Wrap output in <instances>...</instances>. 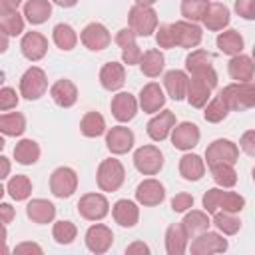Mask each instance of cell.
Returning <instances> with one entry per match:
<instances>
[{
    "instance_id": "1",
    "label": "cell",
    "mask_w": 255,
    "mask_h": 255,
    "mask_svg": "<svg viewBox=\"0 0 255 255\" xmlns=\"http://www.w3.org/2000/svg\"><path fill=\"white\" fill-rule=\"evenodd\" d=\"M219 96L225 100L231 112H243L255 108V82H233L225 86Z\"/></svg>"
},
{
    "instance_id": "2",
    "label": "cell",
    "mask_w": 255,
    "mask_h": 255,
    "mask_svg": "<svg viewBox=\"0 0 255 255\" xmlns=\"http://www.w3.org/2000/svg\"><path fill=\"white\" fill-rule=\"evenodd\" d=\"M126 179V169L122 165L120 159L116 157H110V159H104L100 165H98V171H96V181H98V187L102 191H118L122 187Z\"/></svg>"
},
{
    "instance_id": "3",
    "label": "cell",
    "mask_w": 255,
    "mask_h": 255,
    "mask_svg": "<svg viewBox=\"0 0 255 255\" xmlns=\"http://www.w3.org/2000/svg\"><path fill=\"white\" fill-rule=\"evenodd\" d=\"M128 24L135 32V36H151L157 30V12L151 6L133 4L128 12Z\"/></svg>"
},
{
    "instance_id": "4",
    "label": "cell",
    "mask_w": 255,
    "mask_h": 255,
    "mask_svg": "<svg viewBox=\"0 0 255 255\" xmlns=\"http://www.w3.org/2000/svg\"><path fill=\"white\" fill-rule=\"evenodd\" d=\"M48 90V78L46 72L38 66L28 68L20 78V96L26 100H40Z\"/></svg>"
},
{
    "instance_id": "5",
    "label": "cell",
    "mask_w": 255,
    "mask_h": 255,
    "mask_svg": "<svg viewBox=\"0 0 255 255\" xmlns=\"http://www.w3.org/2000/svg\"><path fill=\"white\" fill-rule=\"evenodd\" d=\"M237 159H239L237 143H233L231 139H225V137H219V139L211 141L207 145V149H205L207 167L217 165V163H231V165H235Z\"/></svg>"
},
{
    "instance_id": "6",
    "label": "cell",
    "mask_w": 255,
    "mask_h": 255,
    "mask_svg": "<svg viewBox=\"0 0 255 255\" xmlns=\"http://www.w3.org/2000/svg\"><path fill=\"white\" fill-rule=\"evenodd\" d=\"M133 165L143 175H155L163 167V153L157 145H141L133 151Z\"/></svg>"
},
{
    "instance_id": "7",
    "label": "cell",
    "mask_w": 255,
    "mask_h": 255,
    "mask_svg": "<svg viewBox=\"0 0 255 255\" xmlns=\"http://www.w3.org/2000/svg\"><path fill=\"white\" fill-rule=\"evenodd\" d=\"M78 189V173L72 167H58L50 175V191L58 199H68Z\"/></svg>"
},
{
    "instance_id": "8",
    "label": "cell",
    "mask_w": 255,
    "mask_h": 255,
    "mask_svg": "<svg viewBox=\"0 0 255 255\" xmlns=\"http://www.w3.org/2000/svg\"><path fill=\"white\" fill-rule=\"evenodd\" d=\"M185 70L191 76H199V78H207L211 84L217 86V74L213 70V56L205 50H193L187 58H185Z\"/></svg>"
},
{
    "instance_id": "9",
    "label": "cell",
    "mask_w": 255,
    "mask_h": 255,
    "mask_svg": "<svg viewBox=\"0 0 255 255\" xmlns=\"http://www.w3.org/2000/svg\"><path fill=\"white\" fill-rule=\"evenodd\" d=\"M78 213L88 221H102L110 213V203L102 193H86L78 201Z\"/></svg>"
},
{
    "instance_id": "10",
    "label": "cell",
    "mask_w": 255,
    "mask_h": 255,
    "mask_svg": "<svg viewBox=\"0 0 255 255\" xmlns=\"http://www.w3.org/2000/svg\"><path fill=\"white\" fill-rule=\"evenodd\" d=\"M227 247H229L227 239H223L221 233L207 229L193 237L189 251H191V255H211V253H223V251H227Z\"/></svg>"
},
{
    "instance_id": "11",
    "label": "cell",
    "mask_w": 255,
    "mask_h": 255,
    "mask_svg": "<svg viewBox=\"0 0 255 255\" xmlns=\"http://www.w3.org/2000/svg\"><path fill=\"white\" fill-rule=\"evenodd\" d=\"M171 32H173L175 46H179V48H197L201 44V38H203L201 28L195 22H189V20L173 22Z\"/></svg>"
},
{
    "instance_id": "12",
    "label": "cell",
    "mask_w": 255,
    "mask_h": 255,
    "mask_svg": "<svg viewBox=\"0 0 255 255\" xmlns=\"http://www.w3.org/2000/svg\"><path fill=\"white\" fill-rule=\"evenodd\" d=\"M80 40H82V44H84L88 50L100 52V50H104V48L110 46L112 36H110L108 28H106L104 24H100V22H90V24L80 32Z\"/></svg>"
},
{
    "instance_id": "13",
    "label": "cell",
    "mask_w": 255,
    "mask_h": 255,
    "mask_svg": "<svg viewBox=\"0 0 255 255\" xmlns=\"http://www.w3.org/2000/svg\"><path fill=\"white\" fill-rule=\"evenodd\" d=\"M199 128L193 122H181L171 129V145L181 151H189L199 143Z\"/></svg>"
},
{
    "instance_id": "14",
    "label": "cell",
    "mask_w": 255,
    "mask_h": 255,
    "mask_svg": "<svg viewBox=\"0 0 255 255\" xmlns=\"http://www.w3.org/2000/svg\"><path fill=\"white\" fill-rule=\"evenodd\" d=\"M135 199L143 207H155L165 199V187H163V183H159L153 177L143 179L135 187Z\"/></svg>"
},
{
    "instance_id": "15",
    "label": "cell",
    "mask_w": 255,
    "mask_h": 255,
    "mask_svg": "<svg viewBox=\"0 0 255 255\" xmlns=\"http://www.w3.org/2000/svg\"><path fill=\"white\" fill-rule=\"evenodd\" d=\"M213 88H215V84H211L207 78L191 76V78H189V86H187V96H185V100L189 102L191 108L201 110V108L207 106Z\"/></svg>"
},
{
    "instance_id": "16",
    "label": "cell",
    "mask_w": 255,
    "mask_h": 255,
    "mask_svg": "<svg viewBox=\"0 0 255 255\" xmlns=\"http://www.w3.org/2000/svg\"><path fill=\"white\" fill-rule=\"evenodd\" d=\"M137 106L139 102L129 94V92H118L112 102H110V110H112V116L120 122V124H126L129 120L135 118L137 114Z\"/></svg>"
},
{
    "instance_id": "17",
    "label": "cell",
    "mask_w": 255,
    "mask_h": 255,
    "mask_svg": "<svg viewBox=\"0 0 255 255\" xmlns=\"http://www.w3.org/2000/svg\"><path fill=\"white\" fill-rule=\"evenodd\" d=\"M133 141H135L133 131L129 128H126V126H114L106 133V145L114 155L128 153L133 147Z\"/></svg>"
},
{
    "instance_id": "18",
    "label": "cell",
    "mask_w": 255,
    "mask_h": 255,
    "mask_svg": "<svg viewBox=\"0 0 255 255\" xmlns=\"http://www.w3.org/2000/svg\"><path fill=\"white\" fill-rule=\"evenodd\" d=\"M112 243H114V233H112V229L108 225L96 223V225L88 227V231H86V247L92 253H96V255L106 253L112 247Z\"/></svg>"
},
{
    "instance_id": "19",
    "label": "cell",
    "mask_w": 255,
    "mask_h": 255,
    "mask_svg": "<svg viewBox=\"0 0 255 255\" xmlns=\"http://www.w3.org/2000/svg\"><path fill=\"white\" fill-rule=\"evenodd\" d=\"M20 50H22V56L30 62H38L46 56L48 52V40L44 34L40 32H26L20 40Z\"/></svg>"
},
{
    "instance_id": "20",
    "label": "cell",
    "mask_w": 255,
    "mask_h": 255,
    "mask_svg": "<svg viewBox=\"0 0 255 255\" xmlns=\"http://www.w3.org/2000/svg\"><path fill=\"white\" fill-rule=\"evenodd\" d=\"M173 128H175V114L171 110H161L157 116H153L147 122L145 131L153 141H163Z\"/></svg>"
},
{
    "instance_id": "21",
    "label": "cell",
    "mask_w": 255,
    "mask_h": 255,
    "mask_svg": "<svg viewBox=\"0 0 255 255\" xmlns=\"http://www.w3.org/2000/svg\"><path fill=\"white\" fill-rule=\"evenodd\" d=\"M112 217L122 227H135L139 221V207L131 199H118L112 205Z\"/></svg>"
},
{
    "instance_id": "22",
    "label": "cell",
    "mask_w": 255,
    "mask_h": 255,
    "mask_svg": "<svg viewBox=\"0 0 255 255\" xmlns=\"http://www.w3.org/2000/svg\"><path fill=\"white\" fill-rule=\"evenodd\" d=\"M187 86H189V76L183 70H169L163 74V88L171 100L181 102L187 96Z\"/></svg>"
},
{
    "instance_id": "23",
    "label": "cell",
    "mask_w": 255,
    "mask_h": 255,
    "mask_svg": "<svg viewBox=\"0 0 255 255\" xmlns=\"http://www.w3.org/2000/svg\"><path fill=\"white\" fill-rule=\"evenodd\" d=\"M227 72H229V78L235 82H251L255 78V60L245 54L231 56L227 64Z\"/></svg>"
},
{
    "instance_id": "24",
    "label": "cell",
    "mask_w": 255,
    "mask_h": 255,
    "mask_svg": "<svg viewBox=\"0 0 255 255\" xmlns=\"http://www.w3.org/2000/svg\"><path fill=\"white\" fill-rule=\"evenodd\" d=\"M100 84L108 92H118L126 84V68L120 62H108L100 70Z\"/></svg>"
},
{
    "instance_id": "25",
    "label": "cell",
    "mask_w": 255,
    "mask_h": 255,
    "mask_svg": "<svg viewBox=\"0 0 255 255\" xmlns=\"http://www.w3.org/2000/svg\"><path fill=\"white\" fill-rule=\"evenodd\" d=\"M165 106V96H163V90L159 84L155 82H149L141 88L139 92V108L145 112V114H155L159 112L161 108Z\"/></svg>"
},
{
    "instance_id": "26",
    "label": "cell",
    "mask_w": 255,
    "mask_h": 255,
    "mask_svg": "<svg viewBox=\"0 0 255 255\" xmlns=\"http://www.w3.org/2000/svg\"><path fill=\"white\" fill-rule=\"evenodd\" d=\"M26 215L32 223H38V225H46V223H52L54 217H56V205L48 199H42V197H36L32 201H28L26 205Z\"/></svg>"
},
{
    "instance_id": "27",
    "label": "cell",
    "mask_w": 255,
    "mask_h": 255,
    "mask_svg": "<svg viewBox=\"0 0 255 255\" xmlns=\"http://www.w3.org/2000/svg\"><path fill=\"white\" fill-rule=\"evenodd\" d=\"M50 96H52V100H54L56 106H60V108H72L78 102V88H76V84L72 80L62 78V80H58V82L52 84Z\"/></svg>"
},
{
    "instance_id": "28",
    "label": "cell",
    "mask_w": 255,
    "mask_h": 255,
    "mask_svg": "<svg viewBox=\"0 0 255 255\" xmlns=\"http://www.w3.org/2000/svg\"><path fill=\"white\" fill-rule=\"evenodd\" d=\"M229 20H231L229 8L225 4H221V2H213V4H209V8H207V12H205L201 22L209 32H221L223 28H227Z\"/></svg>"
},
{
    "instance_id": "29",
    "label": "cell",
    "mask_w": 255,
    "mask_h": 255,
    "mask_svg": "<svg viewBox=\"0 0 255 255\" xmlns=\"http://www.w3.org/2000/svg\"><path fill=\"white\" fill-rule=\"evenodd\" d=\"M189 235L183 227V223H173L165 231V251L169 255H183L187 249Z\"/></svg>"
},
{
    "instance_id": "30",
    "label": "cell",
    "mask_w": 255,
    "mask_h": 255,
    "mask_svg": "<svg viewBox=\"0 0 255 255\" xmlns=\"http://www.w3.org/2000/svg\"><path fill=\"white\" fill-rule=\"evenodd\" d=\"M179 173L185 181H199L205 175V159L197 153H185L179 157Z\"/></svg>"
},
{
    "instance_id": "31",
    "label": "cell",
    "mask_w": 255,
    "mask_h": 255,
    "mask_svg": "<svg viewBox=\"0 0 255 255\" xmlns=\"http://www.w3.org/2000/svg\"><path fill=\"white\" fill-rule=\"evenodd\" d=\"M24 16L34 26L44 24L52 16V2L50 0H28L24 4Z\"/></svg>"
},
{
    "instance_id": "32",
    "label": "cell",
    "mask_w": 255,
    "mask_h": 255,
    "mask_svg": "<svg viewBox=\"0 0 255 255\" xmlns=\"http://www.w3.org/2000/svg\"><path fill=\"white\" fill-rule=\"evenodd\" d=\"M181 223H183V227H185V231H187V235H189L191 239H193L195 235L207 231L209 225H211V221H209V213H207L205 209H203V211H199V209H191V211H187Z\"/></svg>"
},
{
    "instance_id": "33",
    "label": "cell",
    "mask_w": 255,
    "mask_h": 255,
    "mask_svg": "<svg viewBox=\"0 0 255 255\" xmlns=\"http://www.w3.org/2000/svg\"><path fill=\"white\" fill-rule=\"evenodd\" d=\"M215 44H217L219 52H223V54H227V56H237V54H241L245 42H243V36H241L237 30L231 28V30L219 32Z\"/></svg>"
},
{
    "instance_id": "34",
    "label": "cell",
    "mask_w": 255,
    "mask_h": 255,
    "mask_svg": "<svg viewBox=\"0 0 255 255\" xmlns=\"http://www.w3.org/2000/svg\"><path fill=\"white\" fill-rule=\"evenodd\" d=\"M163 66H165V58L159 50L151 48V50H145L141 60H139V68H141V74L147 76V78H157L161 72H163Z\"/></svg>"
},
{
    "instance_id": "35",
    "label": "cell",
    "mask_w": 255,
    "mask_h": 255,
    "mask_svg": "<svg viewBox=\"0 0 255 255\" xmlns=\"http://www.w3.org/2000/svg\"><path fill=\"white\" fill-rule=\"evenodd\" d=\"M0 131L10 137H18L26 131V118L20 112H4L0 116Z\"/></svg>"
},
{
    "instance_id": "36",
    "label": "cell",
    "mask_w": 255,
    "mask_h": 255,
    "mask_svg": "<svg viewBox=\"0 0 255 255\" xmlns=\"http://www.w3.org/2000/svg\"><path fill=\"white\" fill-rule=\"evenodd\" d=\"M14 159L20 165H34L40 159V145L34 139H20L14 145Z\"/></svg>"
},
{
    "instance_id": "37",
    "label": "cell",
    "mask_w": 255,
    "mask_h": 255,
    "mask_svg": "<svg viewBox=\"0 0 255 255\" xmlns=\"http://www.w3.org/2000/svg\"><path fill=\"white\" fill-rule=\"evenodd\" d=\"M52 40H54V44L60 48V50H64V52H70V50H74L76 48V44H78V34H76V30L70 26V24H56L54 26V30H52Z\"/></svg>"
},
{
    "instance_id": "38",
    "label": "cell",
    "mask_w": 255,
    "mask_h": 255,
    "mask_svg": "<svg viewBox=\"0 0 255 255\" xmlns=\"http://www.w3.org/2000/svg\"><path fill=\"white\" fill-rule=\"evenodd\" d=\"M80 131L86 137H100L106 133V120L100 112H88L80 120Z\"/></svg>"
},
{
    "instance_id": "39",
    "label": "cell",
    "mask_w": 255,
    "mask_h": 255,
    "mask_svg": "<svg viewBox=\"0 0 255 255\" xmlns=\"http://www.w3.org/2000/svg\"><path fill=\"white\" fill-rule=\"evenodd\" d=\"M6 191H8V195H10L14 201H24V199H28L30 193H32V181H30L28 175L16 173L14 177L8 179Z\"/></svg>"
},
{
    "instance_id": "40",
    "label": "cell",
    "mask_w": 255,
    "mask_h": 255,
    "mask_svg": "<svg viewBox=\"0 0 255 255\" xmlns=\"http://www.w3.org/2000/svg\"><path fill=\"white\" fill-rule=\"evenodd\" d=\"M213 225L223 235H235L241 229V219L237 217V213L217 211V213H213Z\"/></svg>"
},
{
    "instance_id": "41",
    "label": "cell",
    "mask_w": 255,
    "mask_h": 255,
    "mask_svg": "<svg viewBox=\"0 0 255 255\" xmlns=\"http://www.w3.org/2000/svg\"><path fill=\"white\" fill-rule=\"evenodd\" d=\"M24 14H20L18 10L12 12H0V28L2 34L6 36H18L24 32Z\"/></svg>"
},
{
    "instance_id": "42",
    "label": "cell",
    "mask_w": 255,
    "mask_h": 255,
    "mask_svg": "<svg viewBox=\"0 0 255 255\" xmlns=\"http://www.w3.org/2000/svg\"><path fill=\"white\" fill-rule=\"evenodd\" d=\"M229 112H231V110H229V106L225 104V100H223L221 96H215L213 100L207 102V106H205V110H203V118H205V122H209V124H219V122H223V120L227 118Z\"/></svg>"
},
{
    "instance_id": "43",
    "label": "cell",
    "mask_w": 255,
    "mask_h": 255,
    "mask_svg": "<svg viewBox=\"0 0 255 255\" xmlns=\"http://www.w3.org/2000/svg\"><path fill=\"white\" fill-rule=\"evenodd\" d=\"M211 177L219 187H233L237 183V171L231 163H217L211 165Z\"/></svg>"
},
{
    "instance_id": "44",
    "label": "cell",
    "mask_w": 255,
    "mask_h": 255,
    "mask_svg": "<svg viewBox=\"0 0 255 255\" xmlns=\"http://www.w3.org/2000/svg\"><path fill=\"white\" fill-rule=\"evenodd\" d=\"M209 4V0H181V16L189 22H201Z\"/></svg>"
},
{
    "instance_id": "45",
    "label": "cell",
    "mask_w": 255,
    "mask_h": 255,
    "mask_svg": "<svg viewBox=\"0 0 255 255\" xmlns=\"http://www.w3.org/2000/svg\"><path fill=\"white\" fill-rule=\"evenodd\" d=\"M78 235V227L72 221H56L52 227V237L58 245H70Z\"/></svg>"
},
{
    "instance_id": "46",
    "label": "cell",
    "mask_w": 255,
    "mask_h": 255,
    "mask_svg": "<svg viewBox=\"0 0 255 255\" xmlns=\"http://www.w3.org/2000/svg\"><path fill=\"white\" fill-rule=\"evenodd\" d=\"M223 189H219V187H211V189H207L205 193H203V199H201V203H203V209L209 213V215H213V213H217L219 209H221V199H223Z\"/></svg>"
},
{
    "instance_id": "47",
    "label": "cell",
    "mask_w": 255,
    "mask_h": 255,
    "mask_svg": "<svg viewBox=\"0 0 255 255\" xmlns=\"http://www.w3.org/2000/svg\"><path fill=\"white\" fill-rule=\"evenodd\" d=\"M245 207V197L235 193V191H225L223 199H221V209L229 211V213H239Z\"/></svg>"
},
{
    "instance_id": "48",
    "label": "cell",
    "mask_w": 255,
    "mask_h": 255,
    "mask_svg": "<svg viewBox=\"0 0 255 255\" xmlns=\"http://www.w3.org/2000/svg\"><path fill=\"white\" fill-rule=\"evenodd\" d=\"M155 42H157L159 48H175L171 24H159L157 26V30H155Z\"/></svg>"
},
{
    "instance_id": "49",
    "label": "cell",
    "mask_w": 255,
    "mask_h": 255,
    "mask_svg": "<svg viewBox=\"0 0 255 255\" xmlns=\"http://www.w3.org/2000/svg\"><path fill=\"white\" fill-rule=\"evenodd\" d=\"M16 106H18V94H16V90L4 86L0 90V110L2 112H8V110H12Z\"/></svg>"
},
{
    "instance_id": "50",
    "label": "cell",
    "mask_w": 255,
    "mask_h": 255,
    "mask_svg": "<svg viewBox=\"0 0 255 255\" xmlns=\"http://www.w3.org/2000/svg\"><path fill=\"white\" fill-rule=\"evenodd\" d=\"M191 207H193V195H189V193H177V195L171 197V209L175 213H183V211H187Z\"/></svg>"
},
{
    "instance_id": "51",
    "label": "cell",
    "mask_w": 255,
    "mask_h": 255,
    "mask_svg": "<svg viewBox=\"0 0 255 255\" xmlns=\"http://www.w3.org/2000/svg\"><path fill=\"white\" fill-rule=\"evenodd\" d=\"M141 56H143V52L139 50V46H137V44H129V46L122 48V60H124V64H128V66L139 64Z\"/></svg>"
},
{
    "instance_id": "52",
    "label": "cell",
    "mask_w": 255,
    "mask_h": 255,
    "mask_svg": "<svg viewBox=\"0 0 255 255\" xmlns=\"http://www.w3.org/2000/svg\"><path fill=\"white\" fill-rule=\"evenodd\" d=\"M235 12L243 20H255V0H235Z\"/></svg>"
},
{
    "instance_id": "53",
    "label": "cell",
    "mask_w": 255,
    "mask_h": 255,
    "mask_svg": "<svg viewBox=\"0 0 255 255\" xmlns=\"http://www.w3.org/2000/svg\"><path fill=\"white\" fill-rule=\"evenodd\" d=\"M239 147H241L247 155L255 157V129H249V131H245V133L241 135V139H239Z\"/></svg>"
},
{
    "instance_id": "54",
    "label": "cell",
    "mask_w": 255,
    "mask_h": 255,
    "mask_svg": "<svg viewBox=\"0 0 255 255\" xmlns=\"http://www.w3.org/2000/svg\"><path fill=\"white\" fill-rule=\"evenodd\" d=\"M135 32L128 26V28H122L118 34H116V44L120 46V48H126V46H129V44H135Z\"/></svg>"
},
{
    "instance_id": "55",
    "label": "cell",
    "mask_w": 255,
    "mask_h": 255,
    "mask_svg": "<svg viewBox=\"0 0 255 255\" xmlns=\"http://www.w3.org/2000/svg\"><path fill=\"white\" fill-rule=\"evenodd\" d=\"M126 253H128V255H133V253L149 255V247H147L143 241H133L131 245H128V247H126Z\"/></svg>"
},
{
    "instance_id": "56",
    "label": "cell",
    "mask_w": 255,
    "mask_h": 255,
    "mask_svg": "<svg viewBox=\"0 0 255 255\" xmlns=\"http://www.w3.org/2000/svg\"><path fill=\"white\" fill-rule=\"evenodd\" d=\"M0 211H2V223L4 225H8L10 221H12V217H14V209H12V205L10 203H0Z\"/></svg>"
},
{
    "instance_id": "57",
    "label": "cell",
    "mask_w": 255,
    "mask_h": 255,
    "mask_svg": "<svg viewBox=\"0 0 255 255\" xmlns=\"http://www.w3.org/2000/svg\"><path fill=\"white\" fill-rule=\"evenodd\" d=\"M26 251H36V253H42V247L40 245H36V243H20V245H16V249H14V253H26Z\"/></svg>"
},
{
    "instance_id": "58",
    "label": "cell",
    "mask_w": 255,
    "mask_h": 255,
    "mask_svg": "<svg viewBox=\"0 0 255 255\" xmlns=\"http://www.w3.org/2000/svg\"><path fill=\"white\" fill-rule=\"evenodd\" d=\"M20 4H22V0H0V12H12V10H18Z\"/></svg>"
},
{
    "instance_id": "59",
    "label": "cell",
    "mask_w": 255,
    "mask_h": 255,
    "mask_svg": "<svg viewBox=\"0 0 255 255\" xmlns=\"http://www.w3.org/2000/svg\"><path fill=\"white\" fill-rule=\"evenodd\" d=\"M54 4H58V6H62V8H74L80 0H52Z\"/></svg>"
},
{
    "instance_id": "60",
    "label": "cell",
    "mask_w": 255,
    "mask_h": 255,
    "mask_svg": "<svg viewBox=\"0 0 255 255\" xmlns=\"http://www.w3.org/2000/svg\"><path fill=\"white\" fill-rule=\"evenodd\" d=\"M0 161H2V165H4V169H2V175L0 177H8V173H10V163H8V157H0Z\"/></svg>"
},
{
    "instance_id": "61",
    "label": "cell",
    "mask_w": 255,
    "mask_h": 255,
    "mask_svg": "<svg viewBox=\"0 0 255 255\" xmlns=\"http://www.w3.org/2000/svg\"><path fill=\"white\" fill-rule=\"evenodd\" d=\"M157 0H135V4H141V6H153Z\"/></svg>"
},
{
    "instance_id": "62",
    "label": "cell",
    "mask_w": 255,
    "mask_h": 255,
    "mask_svg": "<svg viewBox=\"0 0 255 255\" xmlns=\"http://www.w3.org/2000/svg\"><path fill=\"white\" fill-rule=\"evenodd\" d=\"M251 175H253V181H255V167H253V171H251Z\"/></svg>"
},
{
    "instance_id": "63",
    "label": "cell",
    "mask_w": 255,
    "mask_h": 255,
    "mask_svg": "<svg viewBox=\"0 0 255 255\" xmlns=\"http://www.w3.org/2000/svg\"><path fill=\"white\" fill-rule=\"evenodd\" d=\"M253 60H255V46H253Z\"/></svg>"
}]
</instances>
